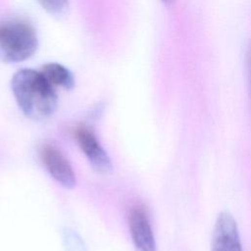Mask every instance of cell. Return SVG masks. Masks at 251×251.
<instances>
[{
  "label": "cell",
  "instance_id": "8",
  "mask_svg": "<svg viewBox=\"0 0 251 251\" xmlns=\"http://www.w3.org/2000/svg\"><path fill=\"white\" fill-rule=\"evenodd\" d=\"M40 6L49 14L59 16L68 9V0H37Z\"/></svg>",
  "mask_w": 251,
  "mask_h": 251
},
{
  "label": "cell",
  "instance_id": "5",
  "mask_svg": "<svg viewBox=\"0 0 251 251\" xmlns=\"http://www.w3.org/2000/svg\"><path fill=\"white\" fill-rule=\"evenodd\" d=\"M129 232L136 251H157L151 224L141 207L131 209L128 217Z\"/></svg>",
  "mask_w": 251,
  "mask_h": 251
},
{
  "label": "cell",
  "instance_id": "3",
  "mask_svg": "<svg viewBox=\"0 0 251 251\" xmlns=\"http://www.w3.org/2000/svg\"><path fill=\"white\" fill-rule=\"evenodd\" d=\"M211 251H243L236 221L226 211L221 212L215 221Z\"/></svg>",
  "mask_w": 251,
  "mask_h": 251
},
{
  "label": "cell",
  "instance_id": "7",
  "mask_svg": "<svg viewBox=\"0 0 251 251\" xmlns=\"http://www.w3.org/2000/svg\"><path fill=\"white\" fill-rule=\"evenodd\" d=\"M42 75L54 86L71 89L75 86V78L69 69L58 63H47L42 68Z\"/></svg>",
  "mask_w": 251,
  "mask_h": 251
},
{
  "label": "cell",
  "instance_id": "6",
  "mask_svg": "<svg viewBox=\"0 0 251 251\" xmlns=\"http://www.w3.org/2000/svg\"><path fill=\"white\" fill-rule=\"evenodd\" d=\"M42 162L50 176L62 186L73 188L75 185V173L63 154L53 146H45L41 151Z\"/></svg>",
  "mask_w": 251,
  "mask_h": 251
},
{
  "label": "cell",
  "instance_id": "9",
  "mask_svg": "<svg viewBox=\"0 0 251 251\" xmlns=\"http://www.w3.org/2000/svg\"><path fill=\"white\" fill-rule=\"evenodd\" d=\"M245 61H246L247 77H248V84H249V90H250V96H251V42L247 46Z\"/></svg>",
  "mask_w": 251,
  "mask_h": 251
},
{
  "label": "cell",
  "instance_id": "4",
  "mask_svg": "<svg viewBox=\"0 0 251 251\" xmlns=\"http://www.w3.org/2000/svg\"><path fill=\"white\" fill-rule=\"evenodd\" d=\"M75 137L93 169L101 174L112 171V162L96 136L85 126H78L75 129Z\"/></svg>",
  "mask_w": 251,
  "mask_h": 251
},
{
  "label": "cell",
  "instance_id": "10",
  "mask_svg": "<svg viewBox=\"0 0 251 251\" xmlns=\"http://www.w3.org/2000/svg\"><path fill=\"white\" fill-rule=\"evenodd\" d=\"M163 3H165V4H167V5H169V4H172L175 0H161Z\"/></svg>",
  "mask_w": 251,
  "mask_h": 251
},
{
  "label": "cell",
  "instance_id": "2",
  "mask_svg": "<svg viewBox=\"0 0 251 251\" xmlns=\"http://www.w3.org/2000/svg\"><path fill=\"white\" fill-rule=\"evenodd\" d=\"M38 39L33 26L24 20L0 22V59L19 63L30 58L37 49Z\"/></svg>",
  "mask_w": 251,
  "mask_h": 251
},
{
  "label": "cell",
  "instance_id": "1",
  "mask_svg": "<svg viewBox=\"0 0 251 251\" xmlns=\"http://www.w3.org/2000/svg\"><path fill=\"white\" fill-rule=\"evenodd\" d=\"M11 86L19 108L27 118L42 121L56 111V91L41 72L32 69L19 70L12 77Z\"/></svg>",
  "mask_w": 251,
  "mask_h": 251
}]
</instances>
